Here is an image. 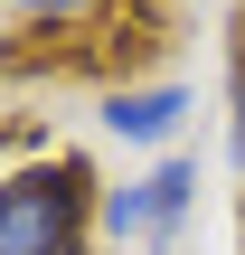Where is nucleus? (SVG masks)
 Returning <instances> with one entry per match:
<instances>
[{"instance_id":"5","label":"nucleus","mask_w":245,"mask_h":255,"mask_svg":"<svg viewBox=\"0 0 245 255\" xmlns=\"http://www.w3.org/2000/svg\"><path fill=\"white\" fill-rule=\"evenodd\" d=\"M227 142H236V161H245V19H236V47H227Z\"/></svg>"},{"instance_id":"1","label":"nucleus","mask_w":245,"mask_h":255,"mask_svg":"<svg viewBox=\"0 0 245 255\" xmlns=\"http://www.w3.org/2000/svg\"><path fill=\"white\" fill-rule=\"evenodd\" d=\"M94 170L76 151H38L0 170V255H85L94 237Z\"/></svg>"},{"instance_id":"2","label":"nucleus","mask_w":245,"mask_h":255,"mask_svg":"<svg viewBox=\"0 0 245 255\" xmlns=\"http://www.w3.org/2000/svg\"><path fill=\"white\" fill-rule=\"evenodd\" d=\"M189 208H198V161H151L142 180H123V189L94 199V227L123 237V246H170Z\"/></svg>"},{"instance_id":"3","label":"nucleus","mask_w":245,"mask_h":255,"mask_svg":"<svg viewBox=\"0 0 245 255\" xmlns=\"http://www.w3.org/2000/svg\"><path fill=\"white\" fill-rule=\"evenodd\" d=\"M179 123H189V85H113L104 95V132L113 142L161 151V142H179Z\"/></svg>"},{"instance_id":"6","label":"nucleus","mask_w":245,"mask_h":255,"mask_svg":"<svg viewBox=\"0 0 245 255\" xmlns=\"http://www.w3.org/2000/svg\"><path fill=\"white\" fill-rule=\"evenodd\" d=\"M0 57H9V19H0Z\"/></svg>"},{"instance_id":"4","label":"nucleus","mask_w":245,"mask_h":255,"mask_svg":"<svg viewBox=\"0 0 245 255\" xmlns=\"http://www.w3.org/2000/svg\"><path fill=\"white\" fill-rule=\"evenodd\" d=\"M113 0H0V19H28V28H85L104 19Z\"/></svg>"}]
</instances>
